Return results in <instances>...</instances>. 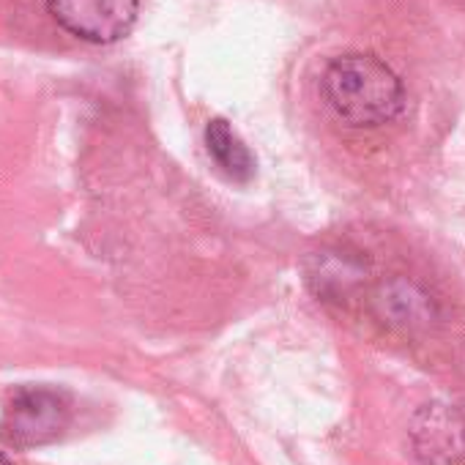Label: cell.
Here are the masks:
<instances>
[{"label":"cell","mask_w":465,"mask_h":465,"mask_svg":"<svg viewBox=\"0 0 465 465\" xmlns=\"http://www.w3.org/2000/svg\"><path fill=\"white\" fill-rule=\"evenodd\" d=\"M375 304H378L381 315L389 323H397V326H405V329L424 326L432 318L430 296L419 285H413L408 280H389V282H383L381 291H378Z\"/></svg>","instance_id":"cell-5"},{"label":"cell","mask_w":465,"mask_h":465,"mask_svg":"<svg viewBox=\"0 0 465 465\" xmlns=\"http://www.w3.org/2000/svg\"><path fill=\"white\" fill-rule=\"evenodd\" d=\"M0 465H12V462H9V460H6L4 454H0Z\"/></svg>","instance_id":"cell-7"},{"label":"cell","mask_w":465,"mask_h":465,"mask_svg":"<svg viewBox=\"0 0 465 465\" xmlns=\"http://www.w3.org/2000/svg\"><path fill=\"white\" fill-rule=\"evenodd\" d=\"M72 421V405L64 391L25 386L6 405L0 435L15 449H36L58 440Z\"/></svg>","instance_id":"cell-2"},{"label":"cell","mask_w":465,"mask_h":465,"mask_svg":"<svg viewBox=\"0 0 465 465\" xmlns=\"http://www.w3.org/2000/svg\"><path fill=\"white\" fill-rule=\"evenodd\" d=\"M205 148H208L211 159L216 162V167L227 178L239 181V183L252 181V175L258 170L255 156L244 145V140L230 129L227 121H222V118L208 121V126H205Z\"/></svg>","instance_id":"cell-4"},{"label":"cell","mask_w":465,"mask_h":465,"mask_svg":"<svg viewBox=\"0 0 465 465\" xmlns=\"http://www.w3.org/2000/svg\"><path fill=\"white\" fill-rule=\"evenodd\" d=\"M53 20L88 45H115L137 23L140 0H47Z\"/></svg>","instance_id":"cell-3"},{"label":"cell","mask_w":465,"mask_h":465,"mask_svg":"<svg viewBox=\"0 0 465 465\" xmlns=\"http://www.w3.org/2000/svg\"><path fill=\"white\" fill-rule=\"evenodd\" d=\"M323 96L331 113L359 129L391 124L405 107V88L394 69L370 53H348L329 64Z\"/></svg>","instance_id":"cell-1"},{"label":"cell","mask_w":465,"mask_h":465,"mask_svg":"<svg viewBox=\"0 0 465 465\" xmlns=\"http://www.w3.org/2000/svg\"><path fill=\"white\" fill-rule=\"evenodd\" d=\"M312 280H318L323 288L334 285V288H345L348 282L359 280V269L351 263V261H342L340 255H331V252H323L318 258V266L312 272Z\"/></svg>","instance_id":"cell-6"}]
</instances>
